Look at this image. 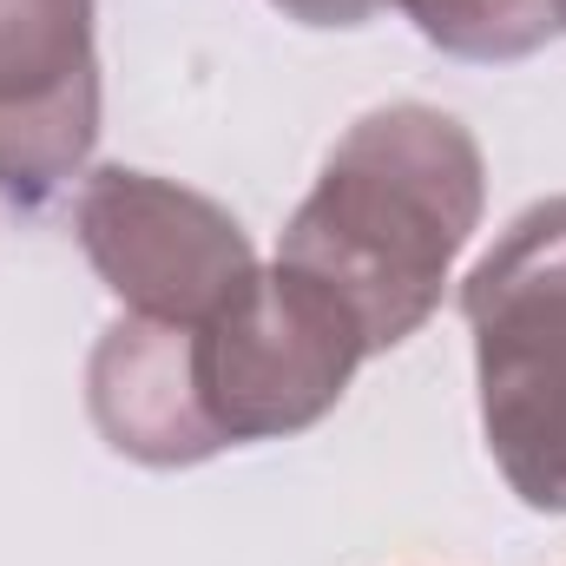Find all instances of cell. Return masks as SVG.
Listing matches in <instances>:
<instances>
[{"label":"cell","instance_id":"obj_8","mask_svg":"<svg viewBox=\"0 0 566 566\" xmlns=\"http://www.w3.org/2000/svg\"><path fill=\"white\" fill-rule=\"evenodd\" d=\"M296 27H369L389 0H271Z\"/></svg>","mask_w":566,"mask_h":566},{"label":"cell","instance_id":"obj_7","mask_svg":"<svg viewBox=\"0 0 566 566\" xmlns=\"http://www.w3.org/2000/svg\"><path fill=\"white\" fill-rule=\"evenodd\" d=\"M434 53L507 66L560 33V0H389Z\"/></svg>","mask_w":566,"mask_h":566},{"label":"cell","instance_id":"obj_3","mask_svg":"<svg viewBox=\"0 0 566 566\" xmlns=\"http://www.w3.org/2000/svg\"><path fill=\"white\" fill-rule=\"evenodd\" d=\"M369 363L356 310L329 283L264 264L211 323L191 329V382L224 448L316 428Z\"/></svg>","mask_w":566,"mask_h":566},{"label":"cell","instance_id":"obj_5","mask_svg":"<svg viewBox=\"0 0 566 566\" xmlns=\"http://www.w3.org/2000/svg\"><path fill=\"white\" fill-rule=\"evenodd\" d=\"M99 0H0V198L40 211L99 145Z\"/></svg>","mask_w":566,"mask_h":566},{"label":"cell","instance_id":"obj_1","mask_svg":"<svg viewBox=\"0 0 566 566\" xmlns=\"http://www.w3.org/2000/svg\"><path fill=\"white\" fill-rule=\"evenodd\" d=\"M488 211V158L481 139L422 99H396L363 113L329 145L310 198L283 224L277 264L329 283L369 356L409 343L441 310L454 258L474 244Z\"/></svg>","mask_w":566,"mask_h":566},{"label":"cell","instance_id":"obj_9","mask_svg":"<svg viewBox=\"0 0 566 566\" xmlns=\"http://www.w3.org/2000/svg\"><path fill=\"white\" fill-rule=\"evenodd\" d=\"M560 33H566V0H560Z\"/></svg>","mask_w":566,"mask_h":566},{"label":"cell","instance_id":"obj_6","mask_svg":"<svg viewBox=\"0 0 566 566\" xmlns=\"http://www.w3.org/2000/svg\"><path fill=\"white\" fill-rule=\"evenodd\" d=\"M86 416L99 441L139 468H198L224 454L191 382V329L119 316L86 356Z\"/></svg>","mask_w":566,"mask_h":566},{"label":"cell","instance_id":"obj_4","mask_svg":"<svg viewBox=\"0 0 566 566\" xmlns=\"http://www.w3.org/2000/svg\"><path fill=\"white\" fill-rule=\"evenodd\" d=\"M73 238L99 283L151 323H211L258 277L251 231L205 191L139 165H99L73 191Z\"/></svg>","mask_w":566,"mask_h":566},{"label":"cell","instance_id":"obj_2","mask_svg":"<svg viewBox=\"0 0 566 566\" xmlns=\"http://www.w3.org/2000/svg\"><path fill=\"white\" fill-rule=\"evenodd\" d=\"M481 434L521 507L566 514V191L527 205L461 283Z\"/></svg>","mask_w":566,"mask_h":566}]
</instances>
